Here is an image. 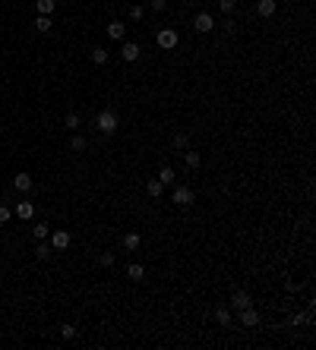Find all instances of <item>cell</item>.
<instances>
[{"mask_svg":"<svg viewBox=\"0 0 316 350\" xmlns=\"http://www.w3.org/2000/svg\"><path fill=\"white\" fill-rule=\"evenodd\" d=\"M13 190L16 193H29L32 190V177L29 174H16V177H13Z\"/></svg>","mask_w":316,"mask_h":350,"instance_id":"obj_7","label":"cell"},{"mask_svg":"<svg viewBox=\"0 0 316 350\" xmlns=\"http://www.w3.org/2000/svg\"><path fill=\"white\" fill-rule=\"evenodd\" d=\"M158 183L161 186H171L174 183V171H171V167H161V171H158Z\"/></svg>","mask_w":316,"mask_h":350,"instance_id":"obj_20","label":"cell"},{"mask_svg":"<svg viewBox=\"0 0 316 350\" xmlns=\"http://www.w3.org/2000/svg\"><path fill=\"white\" fill-rule=\"evenodd\" d=\"M155 41H158V48H161V51H174V48H177V41H180V35H177L174 29H161Z\"/></svg>","mask_w":316,"mask_h":350,"instance_id":"obj_3","label":"cell"},{"mask_svg":"<svg viewBox=\"0 0 316 350\" xmlns=\"http://www.w3.org/2000/svg\"><path fill=\"white\" fill-rule=\"evenodd\" d=\"M231 306H237V309H244V306H253V300H250V293H244V291H237L231 297Z\"/></svg>","mask_w":316,"mask_h":350,"instance_id":"obj_13","label":"cell"},{"mask_svg":"<svg viewBox=\"0 0 316 350\" xmlns=\"http://www.w3.org/2000/svg\"><path fill=\"white\" fill-rule=\"evenodd\" d=\"M13 218V212H10V205H0V224H6V221Z\"/></svg>","mask_w":316,"mask_h":350,"instance_id":"obj_29","label":"cell"},{"mask_svg":"<svg viewBox=\"0 0 316 350\" xmlns=\"http://www.w3.org/2000/svg\"><path fill=\"white\" fill-rule=\"evenodd\" d=\"M143 274H146V268L139 265V262H133V265H126V278H130V281H143Z\"/></svg>","mask_w":316,"mask_h":350,"instance_id":"obj_15","label":"cell"},{"mask_svg":"<svg viewBox=\"0 0 316 350\" xmlns=\"http://www.w3.org/2000/svg\"><path fill=\"white\" fill-rule=\"evenodd\" d=\"M35 29H38V32H42V35H48V32L54 29V22H51V16H38V19H35Z\"/></svg>","mask_w":316,"mask_h":350,"instance_id":"obj_18","label":"cell"},{"mask_svg":"<svg viewBox=\"0 0 316 350\" xmlns=\"http://www.w3.org/2000/svg\"><path fill=\"white\" fill-rule=\"evenodd\" d=\"M139 246H143V237H139L136 231H130V233H124V250L126 253H136Z\"/></svg>","mask_w":316,"mask_h":350,"instance_id":"obj_6","label":"cell"},{"mask_svg":"<svg viewBox=\"0 0 316 350\" xmlns=\"http://www.w3.org/2000/svg\"><path fill=\"white\" fill-rule=\"evenodd\" d=\"M38 16H51L54 13V6H57V0H38Z\"/></svg>","mask_w":316,"mask_h":350,"instance_id":"obj_16","label":"cell"},{"mask_svg":"<svg viewBox=\"0 0 316 350\" xmlns=\"http://www.w3.org/2000/svg\"><path fill=\"white\" fill-rule=\"evenodd\" d=\"M215 319H218V325H231V312H228V309H215Z\"/></svg>","mask_w":316,"mask_h":350,"instance_id":"obj_24","label":"cell"},{"mask_svg":"<svg viewBox=\"0 0 316 350\" xmlns=\"http://www.w3.org/2000/svg\"><path fill=\"white\" fill-rule=\"evenodd\" d=\"M171 202H174V205H180V208H190L193 202H196V193H193L190 186H177V190L171 193Z\"/></svg>","mask_w":316,"mask_h":350,"instance_id":"obj_2","label":"cell"},{"mask_svg":"<svg viewBox=\"0 0 316 350\" xmlns=\"http://www.w3.org/2000/svg\"><path fill=\"white\" fill-rule=\"evenodd\" d=\"M184 161H187V167H190V171H196L203 158H199V152H187V155H184Z\"/></svg>","mask_w":316,"mask_h":350,"instance_id":"obj_23","label":"cell"},{"mask_svg":"<svg viewBox=\"0 0 316 350\" xmlns=\"http://www.w3.org/2000/svg\"><path fill=\"white\" fill-rule=\"evenodd\" d=\"M291 322H294V325H304L307 315H304V312H294V319H291Z\"/></svg>","mask_w":316,"mask_h":350,"instance_id":"obj_33","label":"cell"},{"mask_svg":"<svg viewBox=\"0 0 316 350\" xmlns=\"http://www.w3.org/2000/svg\"><path fill=\"white\" fill-rule=\"evenodd\" d=\"M51 246L54 250H66V246H70V233L66 231H54L51 233Z\"/></svg>","mask_w":316,"mask_h":350,"instance_id":"obj_8","label":"cell"},{"mask_svg":"<svg viewBox=\"0 0 316 350\" xmlns=\"http://www.w3.org/2000/svg\"><path fill=\"white\" fill-rule=\"evenodd\" d=\"M139 51H143V48H139L136 41H124V48H120V57H124V60H136Z\"/></svg>","mask_w":316,"mask_h":350,"instance_id":"obj_9","label":"cell"},{"mask_svg":"<svg viewBox=\"0 0 316 350\" xmlns=\"http://www.w3.org/2000/svg\"><path fill=\"white\" fill-rule=\"evenodd\" d=\"M117 126H120V117H117L114 111H102V114L95 117V130H98V133H105V136H111Z\"/></svg>","mask_w":316,"mask_h":350,"instance_id":"obj_1","label":"cell"},{"mask_svg":"<svg viewBox=\"0 0 316 350\" xmlns=\"http://www.w3.org/2000/svg\"><path fill=\"white\" fill-rule=\"evenodd\" d=\"M171 145H174V149H180V152H187L190 136H187V133H174V136H171Z\"/></svg>","mask_w":316,"mask_h":350,"instance_id":"obj_14","label":"cell"},{"mask_svg":"<svg viewBox=\"0 0 316 350\" xmlns=\"http://www.w3.org/2000/svg\"><path fill=\"white\" fill-rule=\"evenodd\" d=\"M240 325H244V328H256L259 325V312L253 306H244V309H240Z\"/></svg>","mask_w":316,"mask_h":350,"instance_id":"obj_4","label":"cell"},{"mask_svg":"<svg viewBox=\"0 0 316 350\" xmlns=\"http://www.w3.org/2000/svg\"><path fill=\"white\" fill-rule=\"evenodd\" d=\"M146 193H149V196H152V199H158V196H161V193H165V186H161V183H158V180H149V183H146Z\"/></svg>","mask_w":316,"mask_h":350,"instance_id":"obj_22","label":"cell"},{"mask_svg":"<svg viewBox=\"0 0 316 350\" xmlns=\"http://www.w3.org/2000/svg\"><path fill=\"white\" fill-rule=\"evenodd\" d=\"M89 60H92L95 66H105V63H107V51H105V48H95V51L89 54Z\"/></svg>","mask_w":316,"mask_h":350,"instance_id":"obj_17","label":"cell"},{"mask_svg":"<svg viewBox=\"0 0 316 350\" xmlns=\"http://www.w3.org/2000/svg\"><path fill=\"white\" fill-rule=\"evenodd\" d=\"M70 149H73V152H85V139H83V136H73V139H70Z\"/></svg>","mask_w":316,"mask_h":350,"instance_id":"obj_25","label":"cell"},{"mask_svg":"<svg viewBox=\"0 0 316 350\" xmlns=\"http://www.w3.org/2000/svg\"><path fill=\"white\" fill-rule=\"evenodd\" d=\"M32 214H35V205H32V202H19L16 205V218L19 221H29Z\"/></svg>","mask_w":316,"mask_h":350,"instance_id":"obj_11","label":"cell"},{"mask_svg":"<svg viewBox=\"0 0 316 350\" xmlns=\"http://www.w3.org/2000/svg\"><path fill=\"white\" fill-rule=\"evenodd\" d=\"M63 123L70 126V130H76V126H79V114H66V120H63Z\"/></svg>","mask_w":316,"mask_h":350,"instance_id":"obj_28","label":"cell"},{"mask_svg":"<svg viewBox=\"0 0 316 350\" xmlns=\"http://www.w3.org/2000/svg\"><path fill=\"white\" fill-rule=\"evenodd\" d=\"M218 6H221L225 16H231V13H234V0H218Z\"/></svg>","mask_w":316,"mask_h":350,"instance_id":"obj_26","label":"cell"},{"mask_svg":"<svg viewBox=\"0 0 316 350\" xmlns=\"http://www.w3.org/2000/svg\"><path fill=\"white\" fill-rule=\"evenodd\" d=\"M35 259H42V262H48V259H51V246L44 243V240H38V246H35Z\"/></svg>","mask_w":316,"mask_h":350,"instance_id":"obj_19","label":"cell"},{"mask_svg":"<svg viewBox=\"0 0 316 350\" xmlns=\"http://www.w3.org/2000/svg\"><path fill=\"white\" fill-rule=\"evenodd\" d=\"M193 29L206 35V32H212V29H215V19L209 16V13H199V16H196V22H193Z\"/></svg>","mask_w":316,"mask_h":350,"instance_id":"obj_5","label":"cell"},{"mask_svg":"<svg viewBox=\"0 0 316 350\" xmlns=\"http://www.w3.org/2000/svg\"><path fill=\"white\" fill-rule=\"evenodd\" d=\"M32 237H35V240H48L51 237V227L48 224H35V227H32Z\"/></svg>","mask_w":316,"mask_h":350,"instance_id":"obj_21","label":"cell"},{"mask_svg":"<svg viewBox=\"0 0 316 350\" xmlns=\"http://www.w3.org/2000/svg\"><path fill=\"white\" fill-rule=\"evenodd\" d=\"M143 13H146V10H143L139 3H136V6H130V19H133V22H139V19H143Z\"/></svg>","mask_w":316,"mask_h":350,"instance_id":"obj_27","label":"cell"},{"mask_svg":"<svg viewBox=\"0 0 316 350\" xmlns=\"http://www.w3.org/2000/svg\"><path fill=\"white\" fill-rule=\"evenodd\" d=\"M165 6H168V0H152V10H158V13H161Z\"/></svg>","mask_w":316,"mask_h":350,"instance_id":"obj_34","label":"cell"},{"mask_svg":"<svg viewBox=\"0 0 316 350\" xmlns=\"http://www.w3.org/2000/svg\"><path fill=\"white\" fill-rule=\"evenodd\" d=\"M98 262H102L105 268H107V265H114V253H102V255H98Z\"/></svg>","mask_w":316,"mask_h":350,"instance_id":"obj_31","label":"cell"},{"mask_svg":"<svg viewBox=\"0 0 316 350\" xmlns=\"http://www.w3.org/2000/svg\"><path fill=\"white\" fill-rule=\"evenodd\" d=\"M124 35H126V25H124V22H111V25H107V38H114V41H120Z\"/></svg>","mask_w":316,"mask_h":350,"instance_id":"obj_12","label":"cell"},{"mask_svg":"<svg viewBox=\"0 0 316 350\" xmlns=\"http://www.w3.org/2000/svg\"><path fill=\"white\" fill-rule=\"evenodd\" d=\"M60 334H63L66 341H73V338H76V328H73V325H63V328H60Z\"/></svg>","mask_w":316,"mask_h":350,"instance_id":"obj_30","label":"cell"},{"mask_svg":"<svg viewBox=\"0 0 316 350\" xmlns=\"http://www.w3.org/2000/svg\"><path fill=\"white\" fill-rule=\"evenodd\" d=\"M256 13H259L263 19L275 16V0H256Z\"/></svg>","mask_w":316,"mask_h":350,"instance_id":"obj_10","label":"cell"},{"mask_svg":"<svg viewBox=\"0 0 316 350\" xmlns=\"http://www.w3.org/2000/svg\"><path fill=\"white\" fill-rule=\"evenodd\" d=\"M225 32L228 35H237V22H234V19H225Z\"/></svg>","mask_w":316,"mask_h":350,"instance_id":"obj_32","label":"cell"}]
</instances>
